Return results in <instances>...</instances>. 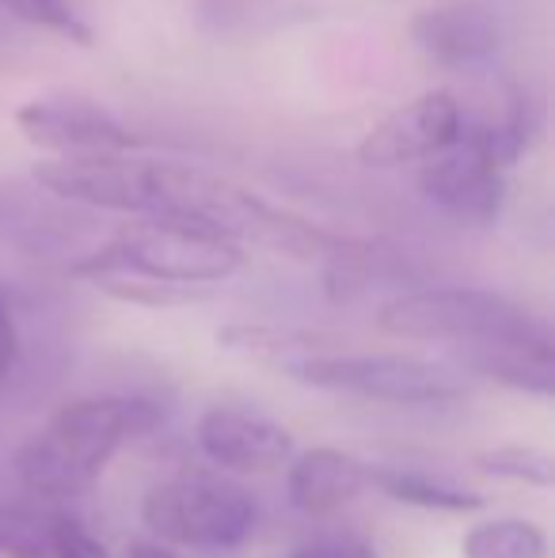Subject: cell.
Wrapping results in <instances>:
<instances>
[{
	"mask_svg": "<svg viewBox=\"0 0 555 558\" xmlns=\"http://www.w3.org/2000/svg\"><path fill=\"white\" fill-rule=\"evenodd\" d=\"M43 191L73 202L81 209H111V214L153 217V221L191 225L214 232L221 240L252 243L301 263H327L354 251L358 240L331 228L304 221L301 214L267 202L263 194L232 183L225 175H209L202 168L164 156H96V160H43L31 171Z\"/></svg>",
	"mask_w": 555,
	"mask_h": 558,
	"instance_id": "1",
	"label": "cell"
},
{
	"mask_svg": "<svg viewBox=\"0 0 555 558\" xmlns=\"http://www.w3.org/2000/svg\"><path fill=\"white\" fill-rule=\"evenodd\" d=\"M377 324L400 338L464 345L468 361L480 373L518 391L552 396L555 388V345L548 319L491 289H415V293L388 301L377 312Z\"/></svg>",
	"mask_w": 555,
	"mask_h": 558,
	"instance_id": "2",
	"label": "cell"
},
{
	"mask_svg": "<svg viewBox=\"0 0 555 558\" xmlns=\"http://www.w3.org/2000/svg\"><path fill=\"white\" fill-rule=\"evenodd\" d=\"M244 266V247L202 232L191 225L137 221L122 225L111 240L96 243L69 270L76 278L96 281L99 289L141 304H179L191 301L194 286H214Z\"/></svg>",
	"mask_w": 555,
	"mask_h": 558,
	"instance_id": "3",
	"label": "cell"
},
{
	"mask_svg": "<svg viewBox=\"0 0 555 558\" xmlns=\"http://www.w3.org/2000/svg\"><path fill=\"white\" fill-rule=\"evenodd\" d=\"M156 407L130 396H92L65 403L43 434H35L15 456V475L35 498H76L92 490L111 456L130 437L156 426Z\"/></svg>",
	"mask_w": 555,
	"mask_h": 558,
	"instance_id": "4",
	"label": "cell"
},
{
	"mask_svg": "<svg viewBox=\"0 0 555 558\" xmlns=\"http://www.w3.org/2000/svg\"><path fill=\"white\" fill-rule=\"evenodd\" d=\"M278 368L316 391H339V396L400 407H442L464 391V384L445 365L403 357V353H339L312 350L309 342H301Z\"/></svg>",
	"mask_w": 555,
	"mask_h": 558,
	"instance_id": "5",
	"label": "cell"
},
{
	"mask_svg": "<svg viewBox=\"0 0 555 558\" xmlns=\"http://www.w3.org/2000/svg\"><path fill=\"white\" fill-rule=\"evenodd\" d=\"M141 521L160 544L237 551L252 539L255 524H260V506L232 478L179 475L145 494Z\"/></svg>",
	"mask_w": 555,
	"mask_h": 558,
	"instance_id": "6",
	"label": "cell"
},
{
	"mask_svg": "<svg viewBox=\"0 0 555 558\" xmlns=\"http://www.w3.org/2000/svg\"><path fill=\"white\" fill-rule=\"evenodd\" d=\"M503 160L480 122L460 125V137L419 168V191L434 209L460 225H495L506 202Z\"/></svg>",
	"mask_w": 555,
	"mask_h": 558,
	"instance_id": "7",
	"label": "cell"
},
{
	"mask_svg": "<svg viewBox=\"0 0 555 558\" xmlns=\"http://www.w3.org/2000/svg\"><path fill=\"white\" fill-rule=\"evenodd\" d=\"M15 130L50 160H96V156L137 153L141 137L81 92H46L15 111Z\"/></svg>",
	"mask_w": 555,
	"mask_h": 558,
	"instance_id": "8",
	"label": "cell"
},
{
	"mask_svg": "<svg viewBox=\"0 0 555 558\" xmlns=\"http://www.w3.org/2000/svg\"><path fill=\"white\" fill-rule=\"evenodd\" d=\"M92 232H96L92 209L53 198L35 179L31 183H20V179L0 183V243H12L27 255L43 258L69 255V266H73L88 255L81 243Z\"/></svg>",
	"mask_w": 555,
	"mask_h": 558,
	"instance_id": "9",
	"label": "cell"
},
{
	"mask_svg": "<svg viewBox=\"0 0 555 558\" xmlns=\"http://www.w3.org/2000/svg\"><path fill=\"white\" fill-rule=\"evenodd\" d=\"M460 125L464 111L449 92H422L358 141V160L365 168L426 163L460 137Z\"/></svg>",
	"mask_w": 555,
	"mask_h": 558,
	"instance_id": "10",
	"label": "cell"
},
{
	"mask_svg": "<svg viewBox=\"0 0 555 558\" xmlns=\"http://www.w3.org/2000/svg\"><path fill=\"white\" fill-rule=\"evenodd\" d=\"M198 448L209 463L237 475H260L293 460V437L275 418L248 407L217 403L198 422Z\"/></svg>",
	"mask_w": 555,
	"mask_h": 558,
	"instance_id": "11",
	"label": "cell"
},
{
	"mask_svg": "<svg viewBox=\"0 0 555 558\" xmlns=\"http://www.w3.org/2000/svg\"><path fill=\"white\" fill-rule=\"evenodd\" d=\"M411 38L434 65L475 69L498 53L503 23L487 0H445L411 20Z\"/></svg>",
	"mask_w": 555,
	"mask_h": 558,
	"instance_id": "12",
	"label": "cell"
},
{
	"mask_svg": "<svg viewBox=\"0 0 555 558\" xmlns=\"http://www.w3.org/2000/svg\"><path fill=\"white\" fill-rule=\"evenodd\" d=\"M370 486V468L339 448H309L289 463L286 490L297 513L312 517H335L347 509L358 494Z\"/></svg>",
	"mask_w": 555,
	"mask_h": 558,
	"instance_id": "13",
	"label": "cell"
},
{
	"mask_svg": "<svg viewBox=\"0 0 555 558\" xmlns=\"http://www.w3.org/2000/svg\"><path fill=\"white\" fill-rule=\"evenodd\" d=\"M370 486L385 490L393 501L415 509H437V513H472V509L483 506V494L468 490L453 478L411 468H370Z\"/></svg>",
	"mask_w": 555,
	"mask_h": 558,
	"instance_id": "14",
	"label": "cell"
},
{
	"mask_svg": "<svg viewBox=\"0 0 555 558\" xmlns=\"http://www.w3.org/2000/svg\"><path fill=\"white\" fill-rule=\"evenodd\" d=\"M65 513L38 501H0V555L50 558V539Z\"/></svg>",
	"mask_w": 555,
	"mask_h": 558,
	"instance_id": "15",
	"label": "cell"
},
{
	"mask_svg": "<svg viewBox=\"0 0 555 558\" xmlns=\"http://www.w3.org/2000/svg\"><path fill=\"white\" fill-rule=\"evenodd\" d=\"M464 558H548V536L541 524L503 517V521H483L460 539Z\"/></svg>",
	"mask_w": 555,
	"mask_h": 558,
	"instance_id": "16",
	"label": "cell"
},
{
	"mask_svg": "<svg viewBox=\"0 0 555 558\" xmlns=\"http://www.w3.org/2000/svg\"><path fill=\"white\" fill-rule=\"evenodd\" d=\"M483 475L495 478H514V483L526 486H552V456L541 448H526V445H506L495 452H483L480 460Z\"/></svg>",
	"mask_w": 555,
	"mask_h": 558,
	"instance_id": "17",
	"label": "cell"
},
{
	"mask_svg": "<svg viewBox=\"0 0 555 558\" xmlns=\"http://www.w3.org/2000/svg\"><path fill=\"white\" fill-rule=\"evenodd\" d=\"M0 4H8L20 20L35 23V27L53 31L58 38H69L76 46H92L88 23L73 12L69 0H0Z\"/></svg>",
	"mask_w": 555,
	"mask_h": 558,
	"instance_id": "18",
	"label": "cell"
},
{
	"mask_svg": "<svg viewBox=\"0 0 555 558\" xmlns=\"http://www.w3.org/2000/svg\"><path fill=\"white\" fill-rule=\"evenodd\" d=\"M289 558H377V551L358 532H316L304 544H297Z\"/></svg>",
	"mask_w": 555,
	"mask_h": 558,
	"instance_id": "19",
	"label": "cell"
},
{
	"mask_svg": "<svg viewBox=\"0 0 555 558\" xmlns=\"http://www.w3.org/2000/svg\"><path fill=\"white\" fill-rule=\"evenodd\" d=\"M50 558H111V551H107L81 521L65 517L50 539Z\"/></svg>",
	"mask_w": 555,
	"mask_h": 558,
	"instance_id": "20",
	"label": "cell"
},
{
	"mask_svg": "<svg viewBox=\"0 0 555 558\" xmlns=\"http://www.w3.org/2000/svg\"><path fill=\"white\" fill-rule=\"evenodd\" d=\"M15 357H20V331H15V319L8 312L4 296H0V376L12 373Z\"/></svg>",
	"mask_w": 555,
	"mask_h": 558,
	"instance_id": "21",
	"label": "cell"
},
{
	"mask_svg": "<svg viewBox=\"0 0 555 558\" xmlns=\"http://www.w3.org/2000/svg\"><path fill=\"white\" fill-rule=\"evenodd\" d=\"M130 558H179V555L168 551L164 544H148V539H137V544H130Z\"/></svg>",
	"mask_w": 555,
	"mask_h": 558,
	"instance_id": "22",
	"label": "cell"
}]
</instances>
